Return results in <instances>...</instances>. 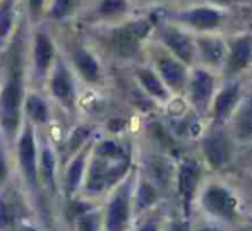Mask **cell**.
Returning <instances> with one entry per match:
<instances>
[{"label": "cell", "instance_id": "cell-1", "mask_svg": "<svg viewBox=\"0 0 252 231\" xmlns=\"http://www.w3.org/2000/svg\"><path fill=\"white\" fill-rule=\"evenodd\" d=\"M21 98H23V77H21L19 55H16L10 63L9 77L0 94V122L7 134H14L19 125Z\"/></svg>", "mask_w": 252, "mask_h": 231}, {"label": "cell", "instance_id": "cell-2", "mask_svg": "<svg viewBox=\"0 0 252 231\" xmlns=\"http://www.w3.org/2000/svg\"><path fill=\"white\" fill-rule=\"evenodd\" d=\"M127 159H108L98 156L91 165L90 180H88V190L90 192H100L103 188L110 187L126 173Z\"/></svg>", "mask_w": 252, "mask_h": 231}, {"label": "cell", "instance_id": "cell-3", "mask_svg": "<svg viewBox=\"0 0 252 231\" xmlns=\"http://www.w3.org/2000/svg\"><path fill=\"white\" fill-rule=\"evenodd\" d=\"M150 31V24L144 21H137V23H130L127 26L117 28L112 33L110 43H112L113 52L122 58H129L137 53L139 48V41Z\"/></svg>", "mask_w": 252, "mask_h": 231}, {"label": "cell", "instance_id": "cell-4", "mask_svg": "<svg viewBox=\"0 0 252 231\" xmlns=\"http://www.w3.org/2000/svg\"><path fill=\"white\" fill-rule=\"evenodd\" d=\"M202 205L215 218L232 221L237 212V199L221 185H209L202 194Z\"/></svg>", "mask_w": 252, "mask_h": 231}, {"label": "cell", "instance_id": "cell-5", "mask_svg": "<svg viewBox=\"0 0 252 231\" xmlns=\"http://www.w3.org/2000/svg\"><path fill=\"white\" fill-rule=\"evenodd\" d=\"M199 178H201V168L197 165V161L186 159L182 163V166H180L179 175H177V188H179V195L186 214H189L190 211V202H192L196 188L199 185Z\"/></svg>", "mask_w": 252, "mask_h": 231}, {"label": "cell", "instance_id": "cell-6", "mask_svg": "<svg viewBox=\"0 0 252 231\" xmlns=\"http://www.w3.org/2000/svg\"><path fill=\"white\" fill-rule=\"evenodd\" d=\"M206 161L213 166L215 170H221L232 159V142L223 132H215L209 137L204 139L202 144Z\"/></svg>", "mask_w": 252, "mask_h": 231}, {"label": "cell", "instance_id": "cell-7", "mask_svg": "<svg viewBox=\"0 0 252 231\" xmlns=\"http://www.w3.org/2000/svg\"><path fill=\"white\" fill-rule=\"evenodd\" d=\"M129 221V185H124L112 199L106 212V230L124 231Z\"/></svg>", "mask_w": 252, "mask_h": 231}, {"label": "cell", "instance_id": "cell-8", "mask_svg": "<svg viewBox=\"0 0 252 231\" xmlns=\"http://www.w3.org/2000/svg\"><path fill=\"white\" fill-rule=\"evenodd\" d=\"M19 159L26 178L31 183H34L36 180V151H34V139L31 127H26L19 141Z\"/></svg>", "mask_w": 252, "mask_h": 231}, {"label": "cell", "instance_id": "cell-9", "mask_svg": "<svg viewBox=\"0 0 252 231\" xmlns=\"http://www.w3.org/2000/svg\"><path fill=\"white\" fill-rule=\"evenodd\" d=\"M213 87H215V79L206 70H197L192 76V81H190V99L199 110H206L209 98L213 94Z\"/></svg>", "mask_w": 252, "mask_h": 231}, {"label": "cell", "instance_id": "cell-10", "mask_svg": "<svg viewBox=\"0 0 252 231\" xmlns=\"http://www.w3.org/2000/svg\"><path fill=\"white\" fill-rule=\"evenodd\" d=\"M240 94V84H230L225 89L220 92L215 99V106H213V115H215L216 122H223L232 115L233 108H235L237 101H239Z\"/></svg>", "mask_w": 252, "mask_h": 231}, {"label": "cell", "instance_id": "cell-11", "mask_svg": "<svg viewBox=\"0 0 252 231\" xmlns=\"http://www.w3.org/2000/svg\"><path fill=\"white\" fill-rule=\"evenodd\" d=\"M252 58V40L247 36L239 38L232 43L228 53V72L237 74L249 65Z\"/></svg>", "mask_w": 252, "mask_h": 231}, {"label": "cell", "instance_id": "cell-12", "mask_svg": "<svg viewBox=\"0 0 252 231\" xmlns=\"http://www.w3.org/2000/svg\"><path fill=\"white\" fill-rule=\"evenodd\" d=\"M182 19L197 29H215L221 23V16L218 10L209 9V7H197V9L187 10L182 14Z\"/></svg>", "mask_w": 252, "mask_h": 231}, {"label": "cell", "instance_id": "cell-13", "mask_svg": "<svg viewBox=\"0 0 252 231\" xmlns=\"http://www.w3.org/2000/svg\"><path fill=\"white\" fill-rule=\"evenodd\" d=\"M163 40H165L166 46L175 53V57H179L184 63L192 62L194 48L187 34L180 33V31L173 29V28H168L165 31V34H163Z\"/></svg>", "mask_w": 252, "mask_h": 231}, {"label": "cell", "instance_id": "cell-14", "mask_svg": "<svg viewBox=\"0 0 252 231\" xmlns=\"http://www.w3.org/2000/svg\"><path fill=\"white\" fill-rule=\"evenodd\" d=\"M158 70L161 74L163 81L168 84L172 89L179 91L186 84V67L170 57H163L158 60Z\"/></svg>", "mask_w": 252, "mask_h": 231}, {"label": "cell", "instance_id": "cell-15", "mask_svg": "<svg viewBox=\"0 0 252 231\" xmlns=\"http://www.w3.org/2000/svg\"><path fill=\"white\" fill-rule=\"evenodd\" d=\"M52 91L53 94L59 99H62L63 103H70L74 98V86H72V79H70V74L67 72V69L59 63L53 72L52 77Z\"/></svg>", "mask_w": 252, "mask_h": 231}, {"label": "cell", "instance_id": "cell-16", "mask_svg": "<svg viewBox=\"0 0 252 231\" xmlns=\"http://www.w3.org/2000/svg\"><path fill=\"white\" fill-rule=\"evenodd\" d=\"M197 45H199V52L204 62L211 63V65H220L223 62V58H225L223 41L216 40V38H201Z\"/></svg>", "mask_w": 252, "mask_h": 231}, {"label": "cell", "instance_id": "cell-17", "mask_svg": "<svg viewBox=\"0 0 252 231\" xmlns=\"http://www.w3.org/2000/svg\"><path fill=\"white\" fill-rule=\"evenodd\" d=\"M74 60H76L77 69L81 70L83 77L90 83H96L100 79V65L94 60V57L91 53H88L86 50L79 48L74 55Z\"/></svg>", "mask_w": 252, "mask_h": 231}, {"label": "cell", "instance_id": "cell-18", "mask_svg": "<svg viewBox=\"0 0 252 231\" xmlns=\"http://www.w3.org/2000/svg\"><path fill=\"white\" fill-rule=\"evenodd\" d=\"M235 134L239 141L246 142L252 139V99H247L240 110L237 112L235 118Z\"/></svg>", "mask_w": 252, "mask_h": 231}, {"label": "cell", "instance_id": "cell-19", "mask_svg": "<svg viewBox=\"0 0 252 231\" xmlns=\"http://www.w3.org/2000/svg\"><path fill=\"white\" fill-rule=\"evenodd\" d=\"M53 58V45L48 40L47 34H38L36 36V45H34V62L36 67L43 72L48 69Z\"/></svg>", "mask_w": 252, "mask_h": 231}, {"label": "cell", "instance_id": "cell-20", "mask_svg": "<svg viewBox=\"0 0 252 231\" xmlns=\"http://www.w3.org/2000/svg\"><path fill=\"white\" fill-rule=\"evenodd\" d=\"M137 77H139V81H141V84L144 86V89L150 92L151 96H155V98H159V99H165L166 98L165 86H163L161 81H159L158 77H156L155 74L151 72V70L141 69L139 72H137Z\"/></svg>", "mask_w": 252, "mask_h": 231}, {"label": "cell", "instance_id": "cell-21", "mask_svg": "<svg viewBox=\"0 0 252 231\" xmlns=\"http://www.w3.org/2000/svg\"><path fill=\"white\" fill-rule=\"evenodd\" d=\"M21 205L17 199L7 197L0 201V228H7L10 226L17 218H19Z\"/></svg>", "mask_w": 252, "mask_h": 231}, {"label": "cell", "instance_id": "cell-22", "mask_svg": "<svg viewBox=\"0 0 252 231\" xmlns=\"http://www.w3.org/2000/svg\"><path fill=\"white\" fill-rule=\"evenodd\" d=\"M28 113L33 116V120L36 122H47L48 120V108L45 105V101L38 96H30L26 101Z\"/></svg>", "mask_w": 252, "mask_h": 231}, {"label": "cell", "instance_id": "cell-23", "mask_svg": "<svg viewBox=\"0 0 252 231\" xmlns=\"http://www.w3.org/2000/svg\"><path fill=\"white\" fill-rule=\"evenodd\" d=\"M150 173L158 185H166L170 180V165L161 158H155L150 163Z\"/></svg>", "mask_w": 252, "mask_h": 231}, {"label": "cell", "instance_id": "cell-24", "mask_svg": "<svg viewBox=\"0 0 252 231\" xmlns=\"http://www.w3.org/2000/svg\"><path fill=\"white\" fill-rule=\"evenodd\" d=\"M12 21H14V9H12V2L7 0L2 7H0V43L7 38L10 28H12Z\"/></svg>", "mask_w": 252, "mask_h": 231}, {"label": "cell", "instance_id": "cell-25", "mask_svg": "<svg viewBox=\"0 0 252 231\" xmlns=\"http://www.w3.org/2000/svg\"><path fill=\"white\" fill-rule=\"evenodd\" d=\"M156 197H158V194H156L155 185L143 182L139 185V192H137V207L139 209L150 207L151 204H155Z\"/></svg>", "mask_w": 252, "mask_h": 231}, {"label": "cell", "instance_id": "cell-26", "mask_svg": "<svg viewBox=\"0 0 252 231\" xmlns=\"http://www.w3.org/2000/svg\"><path fill=\"white\" fill-rule=\"evenodd\" d=\"M100 14L106 17L120 16L127 10V0H101L100 2Z\"/></svg>", "mask_w": 252, "mask_h": 231}, {"label": "cell", "instance_id": "cell-27", "mask_svg": "<svg viewBox=\"0 0 252 231\" xmlns=\"http://www.w3.org/2000/svg\"><path fill=\"white\" fill-rule=\"evenodd\" d=\"M83 168H84V154H81L79 158L72 163V166L69 168V173H67V188H69V192H74L77 185H79L81 175H83Z\"/></svg>", "mask_w": 252, "mask_h": 231}, {"label": "cell", "instance_id": "cell-28", "mask_svg": "<svg viewBox=\"0 0 252 231\" xmlns=\"http://www.w3.org/2000/svg\"><path fill=\"white\" fill-rule=\"evenodd\" d=\"M98 156H103V158H108V159H126V152L124 149L120 147L117 142L112 141H105L98 145Z\"/></svg>", "mask_w": 252, "mask_h": 231}, {"label": "cell", "instance_id": "cell-29", "mask_svg": "<svg viewBox=\"0 0 252 231\" xmlns=\"http://www.w3.org/2000/svg\"><path fill=\"white\" fill-rule=\"evenodd\" d=\"M76 5H77V0H55L50 14L55 19H62V17L69 16L76 9Z\"/></svg>", "mask_w": 252, "mask_h": 231}, {"label": "cell", "instance_id": "cell-30", "mask_svg": "<svg viewBox=\"0 0 252 231\" xmlns=\"http://www.w3.org/2000/svg\"><path fill=\"white\" fill-rule=\"evenodd\" d=\"M53 166H55V163H53L52 152L48 149H43V152H41V172H43L45 182L52 185V187H53Z\"/></svg>", "mask_w": 252, "mask_h": 231}, {"label": "cell", "instance_id": "cell-31", "mask_svg": "<svg viewBox=\"0 0 252 231\" xmlns=\"http://www.w3.org/2000/svg\"><path fill=\"white\" fill-rule=\"evenodd\" d=\"M98 216L94 212H83L77 219V231H96Z\"/></svg>", "mask_w": 252, "mask_h": 231}, {"label": "cell", "instance_id": "cell-32", "mask_svg": "<svg viewBox=\"0 0 252 231\" xmlns=\"http://www.w3.org/2000/svg\"><path fill=\"white\" fill-rule=\"evenodd\" d=\"M170 231H189V225L186 221H173L170 225Z\"/></svg>", "mask_w": 252, "mask_h": 231}, {"label": "cell", "instance_id": "cell-33", "mask_svg": "<svg viewBox=\"0 0 252 231\" xmlns=\"http://www.w3.org/2000/svg\"><path fill=\"white\" fill-rule=\"evenodd\" d=\"M41 5H43V0H30V7H31L33 16H36V14L40 12Z\"/></svg>", "mask_w": 252, "mask_h": 231}, {"label": "cell", "instance_id": "cell-34", "mask_svg": "<svg viewBox=\"0 0 252 231\" xmlns=\"http://www.w3.org/2000/svg\"><path fill=\"white\" fill-rule=\"evenodd\" d=\"M3 178H5V159H3L2 149H0V183L3 182Z\"/></svg>", "mask_w": 252, "mask_h": 231}, {"label": "cell", "instance_id": "cell-35", "mask_svg": "<svg viewBox=\"0 0 252 231\" xmlns=\"http://www.w3.org/2000/svg\"><path fill=\"white\" fill-rule=\"evenodd\" d=\"M139 231H158V225H156V223H148V225H144Z\"/></svg>", "mask_w": 252, "mask_h": 231}, {"label": "cell", "instance_id": "cell-36", "mask_svg": "<svg viewBox=\"0 0 252 231\" xmlns=\"http://www.w3.org/2000/svg\"><path fill=\"white\" fill-rule=\"evenodd\" d=\"M211 2H216V3H226V5H228V3L235 2V0H211Z\"/></svg>", "mask_w": 252, "mask_h": 231}, {"label": "cell", "instance_id": "cell-37", "mask_svg": "<svg viewBox=\"0 0 252 231\" xmlns=\"http://www.w3.org/2000/svg\"><path fill=\"white\" fill-rule=\"evenodd\" d=\"M199 231H220L218 228H211V226H206V228H201Z\"/></svg>", "mask_w": 252, "mask_h": 231}, {"label": "cell", "instance_id": "cell-38", "mask_svg": "<svg viewBox=\"0 0 252 231\" xmlns=\"http://www.w3.org/2000/svg\"><path fill=\"white\" fill-rule=\"evenodd\" d=\"M21 231H34V230H33V228H23Z\"/></svg>", "mask_w": 252, "mask_h": 231}]
</instances>
